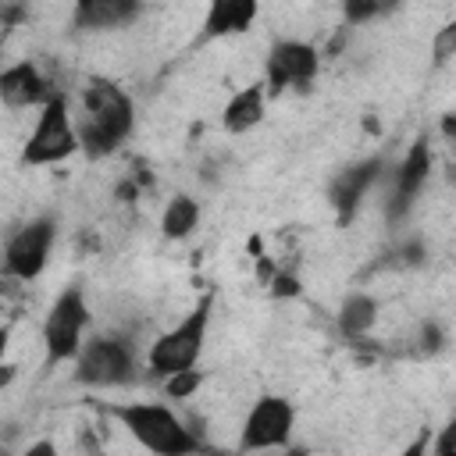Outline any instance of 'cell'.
<instances>
[{
    "instance_id": "1",
    "label": "cell",
    "mask_w": 456,
    "mask_h": 456,
    "mask_svg": "<svg viewBox=\"0 0 456 456\" xmlns=\"http://www.w3.org/2000/svg\"><path fill=\"white\" fill-rule=\"evenodd\" d=\"M78 139L89 157L114 153L135 128L132 96L110 78H89L78 96Z\"/></svg>"
},
{
    "instance_id": "2",
    "label": "cell",
    "mask_w": 456,
    "mask_h": 456,
    "mask_svg": "<svg viewBox=\"0 0 456 456\" xmlns=\"http://www.w3.org/2000/svg\"><path fill=\"white\" fill-rule=\"evenodd\" d=\"M114 420L153 456H196L203 452V442L192 428H185V420L164 406V403H121L110 406Z\"/></svg>"
},
{
    "instance_id": "3",
    "label": "cell",
    "mask_w": 456,
    "mask_h": 456,
    "mask_svg": "<svg viewBox=\"0 0 456 456\" xmlns=\"http://www.w3.org/2000/svg\"><path fill=\"white\" fill-rule=\"evenodd\" d=\"M210 310H214V299L203 296L175 328L160 331L150 349H146V370L153 378H175L182 370H192L200 353H203V342H207V328H210Z\"/></svg>"
},
{
    "instance_id": "4",
    "label": "cell",
    "mask_w": 456,
    "mask_h": 456,
    "mask_svg": "<svg viewBox=\"0 0 456 456\" xmlns=\"http://www.w3.org/2000/svg\"><path fill=\"white\" fill-rule=\"evenodd\" d=\"M78 150H82V139H78V121L71 114V103H68L64 93H53V100L39 110V118H36L28 139H25L21 164L50 167V164L68 160Z\"/></svg>"
},
{
    "instance_id": "5",
    "label": "cell",
    "mask_w": 456,
    "mask_h": 456,
    "mask_svg": "<svg viewBox=\"0 0 456 456\" xmlns=\"http://www.w3.org/2000/svg\"><path fill=\"white\" fill-rule=\"evenodd\" d=\"M89 328V303L86 292L78 285H68L46 310L43 317V353H46V367L53 363H75L82 353V335Z\"/></svg>"
},
{
    "instance_id": "6",
    "label": "cell",
    "mask_w": 456,
    "mask_h": 456,
    "mask_svg": "<svg viewBox=\"0 0 456 456\" xmlns=\"http://www.w3.org/2000/svg\"><path fill=\"white\" fill-rule=\"evenodd\" d=\"M135 378V346L125 335H93L78 360L75 381L86 388H118Z\"/></svg>"
},
{
    "instance_id": "7",
    "label": "cell",
    "mask_w": 456,
    "mask_h": 456,
    "mask_svg": "<svg viewBox=\"0 0 456 456\" xmlns=\"http://www.w3.org/2000/svg\"><path fill=\"white\" fill-rule=\"evenodd\" d=\"M53 239H57V221L50 214L25 221L18 232H11L4 246V274L14 281H36L46 271Z\"/></svg>"
},
{
    "instance_id": "8",
    "label": "cell",
    "mask_w": 456,
    "mask_h": 456,
    "mask_svg": "<svg viewBox=\"0 0 456 456\" xmlns=\"http://www.w3.org/2000/svg\"><path fill=\"white\" fill-rule=\"evenodd\" d=\"M292 424H296V410L285 395H260L246 420H242V431H239V452H271V449H281L289 445L292 438Z\"/></svg>"
},
{
    "instance_id": "9",
    "label": "cell",
    "mask_w": 456,
    "mask_h": 456,
    "mask_svg": "<svg viewBox=\"0 0 456 456\" xmlns=\"http://www.w3.org/2000/svg\"><path fill=\"white\" fill-rule=\"evenodd\" d=\"M321 71V53L303 39H278L264 61V86L267 96L285 89H306Z\"/></svg>"
},
{
    "instance_id": "10",
    "label": "cell",
    "mask_w": 456,
    "mask_h": 456,
    "mask_svg": "<svg viewBox=\"0 0 456 456\" xmlns=\"http://www.w3.org/2000/svg\"><path fill=\"white\" fill-rule=\"evenodd\" d=\"M428 175H431V150H428L424 142H413V146L406 150V157L399 160V167H395V175H392L388 200H385V214H388L392 224L410 214V207H413V200L420 196Z\"/></svg>"
},
{
    "instance_id": "11",
    "label": "cell",
    "mask_w": 456,
    "mask_h": 456,
    "mask_svg": "<svg viewBox=\"0 0 456 456\" xmlns=\"http://www.w3.org/2000/svg\"><path fill=\"white\" fill-rule=\"evenodd\" d=\"M381 167H385V160H381V157H363V160H356V164L342 167V171L331 178V185H328V203L335 207L338 221H353V214L360 210V203H363L367 189L378 182Z\"/></svg>"
},
{
    "instance_id": "12",
    "label": "cell",
    "mask_w": 456,
    "mask_h": 456,
    "mask_svg": "<svg viewBox=\"0 0 456 456\" xmlns=\"http://www.w3.org/2000/svg\"><path fill=\"white\" fill-rule=\"evenodd\" d=\"M57 89H50L46 75L32 64V61H18V64H7L0 71V100L11 107V110H21V107H46L53 100Z\"/></svg>"
},
{
    "instance_id": "13",
    "label": "cell",
    "mask_w": 456,
    "mask_h": 456,
    "mask_svg": "<svg viewBox=\"0 0 456 456\" xmlns=\"http://www.w3.org/2000/svg\"><path fill=\"white\" fill-rule=\"evenodd\" d=\"M139 4L132 0H82L71 11L75 28H89V32H107V28H125L128 21H135Z\"/></svg>"
},
{
    "instance_id": "14",
    "label": "cell",
    "mask_w": 456,
    "mask_h": 456,
    "mask_svg": "<svg viewBox=\"0 0 456 456\" xmlns=\"http://www.w3.org/2000/svg\"><path fill=\"white\" fill-rule=\"evenodd\" d=\"M256 18V0H214L203 14V39L242 36Z\"/></svg>"
},
{
    "instance_id": "15",
    "label": "cell",
    "mask_w": 456,
    "mask_h": 456,
    "mask_svg": "<svg viewBox=\"0 0 456 456\" xmlns=\"http://www.w3.org/2000/svg\"><path fill=\"white\" fill-rule=\"evenodd\" d=\"M264 110H267V86L264 82H249L224 103L221 125H224V132L242 135V132H249V128H256L264 121Z\"/></svg>"
},
{
    "instance_id": "16",
    "label": "cell",
    "mask_w": 456,
    "mask_h": 456,
    "mask_svg": "<svg viewBox=\"0 0 456 456\" xmlns=\"http://www.w3.org/2000/svg\"><path fill=\"white\" fill-rule=\"evenodd\" d=\"M378 321V299L374 296H363V292H353L342 299V310H338V328L349 335V338H360L374 328Z\"/></svg>"
},
{
    "instance_id": "17",
    "label": "cell",
    "mask_w": 456,
    "mask_h": 456,
    "mask_svg": "<svg viewBox=\"0 0 456 456\" xmlns=\"http://www.w3.org/2000/svg\"><path fill=\"white\" fill-rule=\"evenodd\" d=\"M196 221H200V203L182 192V196H175V200L164 207V214H160V232H164L167 239H185V235H192Z\"/></svg>"
},
{
    "instance_id": "18",
    "label": "cell",
    "mask_w": 456,
    "mask_h": 456,
    "mask_svg": "<svg viewBox=\"0 0 456 456\" xmlns=\"http://www.w3.org/2000/svg\"><path fill=\"white\" fill-rule=\"evenodd\" d=\"M431 53H435V64H445V61L456 57V21H445V25L435 32Z\"/></svg>"
},
{
    "instance_id": "19",
    "label": "cell",
    "mask_w": 456,
    "mask_h": 456,
    "mask_svg": "<svg viewBox=\"0 0 456 456\" xmlns=\"http://www.w3.org/2000/svg\"><path fill=\"white\" fill-rule=\"evenodd\" d=\"M164 385H167V395H171V399H185V395H192V388L200 385V370H182V374L167 378Z\"/></svg>"
},
{
    "instance_id": "20",
    "label": "cell",
    "mask_w": 456,
    "mask_h": 456,
    "mask_svg": "<svg viewBox=\"0 0 456 456\" xmlns=\"http://www.w3.org/2000/svg\"><path fill=\"white\" fill-rule=\"evenodd\" d=\"M431 456H456V417L431 438Z\"/></svg>"
},
{
    "instance_id": "21",
    "label": "cell",
    "mask_w": 456,
    "mask_h": 456,
    "mask_svg": "<svg viewBox=\"0 0 456 456\" xmlns=\"http://www.w3.org/2000/svg\"><path fill=\"white\" fill-rule=\"evenodd\" d=\"M388 7L385 4H346V18L356 25V21H367V18H378V14H385Z\"/></svg>"
},
{
    "instance_id": "22",
    "label": "cell",
    "mask_w": 456,
    "mask_h": 456,
    "mask_svg": "<svg viewBox=\"0 0 456 456\" xmlns=\"http://www.w3.org/2000/svg\"><path fill=\"white\" fill-rule=\"evenodd\" d=\"M399 456H431V435L420 431L406 449H399Z\"/></svg>"
},
{
    "instance_id": "23",
    "label": "cell",
    "mask_w": 456,
    "mask_h": 456,
    "mask_svg": "<svg viewBox=\"0 0 456 456\" xmlns=\"http://www.w3.org/2000/svg\"><path fill=\"white\" fill-rule=\"evenodd\" d=\"M21 456H61V452H57V445H53L50 438H39V442H32Z\"/></svg>"
}]
</instances>
